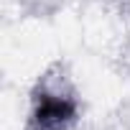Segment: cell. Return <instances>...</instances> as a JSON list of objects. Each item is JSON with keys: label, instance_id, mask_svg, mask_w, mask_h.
<instances>
[{"label": "cell", "instance_id": "obj_1", "mask_svg": "<svg viewBox=\"0 0 130 130\" xmlns=\"http://www.w3.org/2000/svg\"><path fill=\"white\" fill-rule=\"evenodd\" d=\"M74 117V102L64 94H48L43 92L36 97L33 107V125L36 130H61Z\"/></svg>", "mask_w": 130, "mask_h": 130}]
</instances>
